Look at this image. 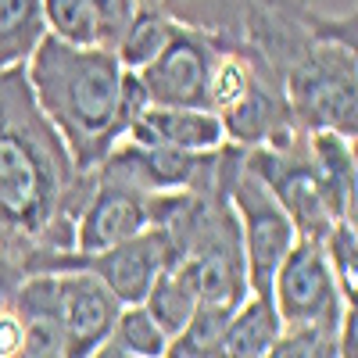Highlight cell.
<instances>
[{"label":"cell","instance_id":"6da1fadb","mask_svg":"<svg viewBox=\"0 0 358 358\" xmlns=\"http://www.w3.org/2000/svg\"><path fill=\"white\" fill-rule=\"evenodd\" d=\"M43 118L25 65L0 72V280L29 276L72 251L76 215L94 190Z\"/></svg>","mask_w":358,"mask_h":358},{"label":"cell","instance_id":"7a4b0ae2","mask_svg":"<svg viewBox=\"0 0 358 358\" xmlns=\"http://www.w3.org/2000/svg\"><path fill=\"white\" fill-rule=\"evenodd\" d=\"M25 79L79 172H97L147 104L136 72L122 69L115 50L76 47L50 33L25 62Z\"/></svg>","mask_w":358,"mask_h":358},{"label":"cell","instance_id":"3957f363","mask_svg":"<svg viewBox=\"0 0 358 358\" xmlns=\"http://www.w3.org/2000/svg\"><path fill=\"white\" fill-rule=\"evenodd\" d=\"M219 183L226 190V201L236 215V229H241V251H244V280L248 294L268 297L273 276L287 251L297 241V229L290 215L280 208V201L268 194V187L248 169L244 147L222 143L219 151Z\"/></svg>","mask_w":358,"mask_h":358},{"label":"cell","instance_id":"277c9868","mask_svg":"<svg viewBox=\"0 0 358 358\" xmlns=\"http://www.w3.org/2000/svg\"><path fill=\"white\" fill-rule=\"evenodd\" d=\"M244 162L290 215L297 236L322 241L330 233V226L341 222L334 215L330 197L322 190V179L308 158L305 133H297L294 140H287L280 147H244Z\"/></svg>","mask_w":358,"mask_h":358},{"label":"cell","instance_id":"5b68a950","mask_svg":"<svg viewBox=\"0 0 358 358\" xmlns=\"http://www.w3.org/2000/svg\"><path fill=\"white\" fill-rule=\"evenodd\" d=\"M219 151L187 155V151H169V147H147V143L122 136L104 155V162L97 165L94 176L104 179V183H118L126 190H136L143 197L201 194V190L212 187L215 176H219Z\"/></svg>","mask_w":358,"mask_h":358},{"label":"cell","instance_id":"8992f818","mask_svg":"<svg viewBox=\"0 0 358 358\" xmlns=\"http://www.w3.org/2000/svg\"><path fill=\"white\" fill-rule=\"evenodd\" d=\"M268 301L283 326H326V330H334L341 312L348 308L322 244L308 236H297L280 262L268 287Z\"/></svg>","mask_w":358,"mask_h":358},{"label":"cell","instance_id":"52a82bcc","mask_svg":"<svg viewBox=\"0 0 358 358\" xmlns=\"http://www.w3.org/2000/svg\"><path fill=\"white\" fill-rule=\"evenodd\" d=\"M172 262V241L162 226H151L129 241L115 244L108 251H97V255H57L50 258L40 273H57V268H83V273L97 276L118 305H140L147 290H151L155 276Z\"/></svg>","mask_w":358,"mask_h":358},{"label":"cell","instance_id":"ba28073f","mask_svg":"<svg viewBox=\"0 0 358 358\" xmlns=\"http://www.w3.org/2000/svg\"><path fill=\"white\" fill-rule=\"evenodd\" d=\"M215 54L219 43L212 33L176 25V33L162 47V54L136 72L147 104L208 108V79H212Z\"/></svg>","mask_w":358,"mask_h":358},{"label":"cell","instance_id":"9c48e42d","mask_svg":"<svg viewBox=\"0 0 358 358\" xmlns=\"http://www.w3.org/2000/svg\"><path fill=\"white\" fill-rule=\"evenodd\" d=\"M54 308L62 322L65 358H90L111 334L118 305L115 294L83 268H57L54 273Z\"/></svg>","mask_w":358,"mask_h":358},{"label":"cell","instance_id":"30bf717a","mask_svg":"<svg viewBox=\"0 0 358 358\" xmlns=\"http://www.w3.org/2000/svg\"><path fill=\"white\" fill-rule=\"evenodd\" d=\"M97 179V176H94ZM155 226L151 215V197H143L136 190H126L118 183H104L97 179L90 190L86 204L76 215L72 229V255H97L115 244L129 241V236L143 233Z\"/></svg>","mask_w":358,"mask_h":358},{"label":"cell","instance_id":"8fae6325","mask_svg":"<svg viewBox=\"0 0 358 358\" xmlns=\"http://www.w3.org/2000/svg\"><path fill=\"white\" fill-rule=\"evenodd\" d=\"M129 140L147 147H169L187 155H212L226 143L222 118L208 108H172V104H143L126 129Z\"/></svg>","mask_w":358,"mask_h":358},{"label":"cell","instance_id":"7c38bea8","mask_svg":"<svg viewBox=\"0 0 358 358\" xmlns=\"http://www.w3.org/2000/svg\"><path fill=\"white\" fill-rule=\"evenodd\" d=\"M308 158L322 179V190L341 222H355V190H358V165H355V136L334 129H305Z\"/></svg>","mask_w":358,"mask_h":358},{"label":"cell","instance_id":"4fadbf2b","mask_svg":"<svg viewBox=\"0 0 358 358\" xmlns=\"http://www.w3.org/2000/svg\"><path fill=\"white\" fill-rule=\"evenodd\" d=\"M280 330H283V322H280L273 301L248 294L244 301L233 308L212 358H265V351L273 348Z\"/></svg>","mask_w":358,"mask_h":358},{"label":"cell","instance_id":"5bb4252c","mask_svg":"<svg viewBox=\"0 0 358 358\" xmlns=\"http://www.w3.org/2000/svg\"><path fill=\"white\" fill-rule=\"evenodd\" d=\"M140 305L155 315V322L162 326L169 337H176L190 322L194 308L201 305V294H197V283L190 280L187 268L179 262H169L162 273L155 276L151 290H147V297Z\"/></svg>","mask_w":358,"mask_h":358},{"label":"cell","instance_id":"9a60e30c","mask_svg":"<svg viewBox=\"0 0 358 358\" xmlns=\"http://www.w3.org/2000/svg\"><path fill=\"white\" fill-rule=\"evenodd\" d=\"M43 36V0H0V72L25 65Z\"/></svg>","mask_w":358,"mask_h":358},{"label":"cell","instance_id":"2e32d148","mask_svg":"<svg viewBox=\"0 0 358 358\" xmlns=\"http://www.w3.org/2000/svg\"><path fill=\"white\" fill-rule=\"evenodd\" d=\"M176 25H179V22H176L172 15H165L162 8H140L136 18H133L129 29H126L122 43L115 47V54H118V62H122V69L140 72L147 62H155V57L162 54V47L172 40Z\"/></svg>","mask_w":358,"mask_h":358},{"label":"cell","instance_id":"e0dca14e","mask_svg":"<svg viewBox=\"0 0 358 358\" xmlns=\"http://www.w3.org/2000/svg\"><path fill=\"white\" fill-rule=\"evenodd\" d=\"M108 341L115 348H122L126 355H136V358H165L169 348H172V337L155 322V315L143 305H122L118 308Z\"/></svg>","mask_w":358,"mask_h":358},{"label":"cell","instance_id":"ac0fdd59","mask_svg":"<svg viewBox=\"0 0 358 358\" xmlns=\"http://www.w3.org/2000/svg\"><path fill=\"white\" fill-rule=\"evenodd\" d=\"M43 18H47L50 36L76 47H101L97 18L90 0H43Z\"/></svg>","mask_w":358,"mask_h":358},{"label":"cell","instance_id":"d6986e66","mask_svg":"<svg viewBox=\"0 0 358 358\" xmlns=\"http://www.w3.org/2000/svg\"><path fill=\"white\" fill-rule=\"evenodd\" d=\"M319 244H322L326 262L334 268V280L344 294V301L355 305V290H358V233H355V222H334L330 233H326Z\"/></svg>","mask_w":358,"mask_h":358},{"label":"cell","instance_id":"ffe728a7","mask_svg":"<svg viewBox=\"0 0 358 358\" xmlns=\"http://www.w3.org/2000/svg\"><path fill=\"white\" fill-rule=\"evenodd\" d=\"M265 358H337L334 330H326V326H283Z\"/></svg>","mask_w":358,"mask_h":358},{"label":"cell","instance_id":"44dd1931","mask_svg":"<svg viewBox=\"0 0 358 358\" xmlns=\"http://www.w3.org/2000/svg\"><path fill=\"white\" fill-rule=\"evenodd\" d=\"M94 8V18H97V33H101V47L104 50H115L122 43L129 22L136 18L140 4L136 0H90Z\"/></svg>","mask_w":358,"mask_h":358},{"label":"cell","instance_id":"7402d4cb","mask_svg":"<svg viewBox=\"0 0 358 358\" xmlns=\"http://www.w3.org/2000/svg\"><path fill=\"white\" fill-rule=\"evenodd\" d=\"M25 355V322L15 305H0V358H22Z\"/></svg>","mask_w":358,"mask_h":358},{"label":"cell","instance_id":"603a6c76","mask_svg":"<svg viewBox=\"0 0 358 358\" xmlns=\"http://www.w3.org/2000/svg\"><path fill=\"white\" fill-rule=\"evenodd\" d=\"M334 348L337 358H358V308L348 305L334 326Z\"/></svg>","mask_w":358,"mask_h":358},{"label":"cell","instance_id":"cb8c5ba5","mask_svg":"<svg viewBox=\"0 0 358 358\" xmlns=\"http://www.w3.org/2000/svg\"><path fill=\"white\" fill-rule=\"evenodd\" d=\"M90 358H136V355H126L122 348H115L111 341H104V344H101L94 355H90Z\"/></svg>","mask_w":358,"mask_h":358},{"label":"cell","instance_id":"d4e9b609","mask_svg":"<svg viewBox=\"0 0 358 358\" xmlns=\"http://www.w3.org/2000/svg\"><path fill=\"white\" fill-rule=\"evenodd\" d=\"M136 4H140V8H158L162 0H136Z\"/></svg>","mask_w":358,"mask_h":358},{"label":"cell","instance_id":"484cf974","mask_svg":"<svg viewBox=\"0 0 358 358\" xmlns=\"http://www.w3.org/2000/svg\"><path fill=\"white\" fill-rule=\"evenodd\" d=\"M165 358H187V355H176V351H172V348H169V355H165Z\"/></svg>","mask_w":358,"mask_h":358}]
</instances>
